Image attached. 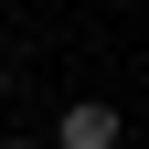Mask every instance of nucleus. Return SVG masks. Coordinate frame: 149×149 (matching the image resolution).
Instances as JSON below:
<instances>
[{"mask_svg":"<svg viewBox=\"0 0 149 149\" xmlns=\"http://www.w3.org/2000/svg\"><path fill=\"white\" fill-rule=\"evenodd\" d=\"M0 85H11V53H0Z\"/></svg>","mask_w":149,"mask_h":149,"instance_id":"f03ea898","label":"nucleus"},{"mask_svg":"<svg viewBox=\"0 0 149 149\" xmlns=\"http://www.w3.org/2000/svg\"><path fill=\"white\" fill-rule=\"evenodd\" d=\"M53 149H117V107L74 96V107H64V128H53Z\"/></svg>","mask_w":149,"mask_h":149,"instance_id":"f257e3e1","label":"nucleus"},{"mask_svg":"<svg viewBox=\"0 0 149 149\" xmlns=\"http://www.w3.org/2000/svg\"><path fill=\"white\" fill-rule=\"evenodd\" d=\"M0 149H32V139H0Z\"/></svg>","mask_w":149,"mask_h":149,"instance_id":"7ed1b4c3","label":"nucleus"}]
</instances>
